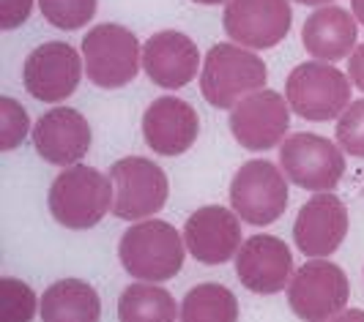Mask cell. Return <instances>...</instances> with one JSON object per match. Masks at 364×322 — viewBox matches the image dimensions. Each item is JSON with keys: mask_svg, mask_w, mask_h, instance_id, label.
Returning a JSON list of instances; mask_svg holds the SVG:
<instances>
[{"mask_svg": "<svg viewBox=\"0 0 364 322\" xmlns=\"http://www.w3.org/2000/svg\"><path fill=\"white\" fill-rule=\"evenodd\" d=\"M41 322H99L102 301L93 284L82 279H60L41 295Z\"/></svg>", "mask_w": 364, "mask_h": 322, "instance_id": "obj_20", "label": "cell"}, {"mask_svg": "<svg viewBox=\"0 0 364 322\" xmlns=\"http://www.w3.org/2000/svg\"><path fill=\"white\" fill-rule=\"evenodd\" d=\"M176 317H181L176 298L156 282L129 284L118 298L121 322H176Z\"/></svg>", "mask_w": 364, "mask_h": 322, "instance_id": "obj_21", "label": "cell"}, {"mask_svg": "<svg viewBox=\"0 0 364 322\" xmlns=\"http://www.w3.org/2000/svg\"><path fill=\"white\" fill-rule=\"evenodd\" d=\"M326 322H364V309H346L337 317H331Z\"/></svg>", "mask_w": 364, "mask_h": 322, "instance_id": "obj_29", "label": "cell"}, {"mask_svg": "<svg viewBox=\"0 0 364 322\" xmlns=\"http://www.w3.org/2000/svg\"><path fill=\"white\" fill-rule=\"evenodd\" d=\"M279 167L291 183L307 191H331L346 175L343 148L321 134H291L279 145Z\"/></svg>", "mask_w": 364, "mask_h": 322, "instance_id": "obj_8", "label": "cell"}, {"mask_svg": "<svg viewBox=\"0 0 364 322\" xmlns=\"http://www.w3.org/2000/svg\"><path fill=\"white\" fill-rule=\"evenodd\" d=\"M296 3H301V6H318L321 9V6H328L331 0H296Z\"/></svg>", "mask_w": 364, "mask_h": 322, "instance_id": "obj_31", "label": "cell"}, {"mask_svg": "<svg viewBox=\"0 0 364 322\" xmlns=\"http://www.w3.org/2000/svg\"><path fill=\"white\" fill-rule=\"evenodd\" d=\"M115 189L99 170L74 164L66 167L50 186V213L66 230H91L112 211Z\"/></svg>", "mask_w": 364, "mask_h": 322, "instance_id": "obj_2", "label": "cell"}, {"mask_svg": "<svg viewBox=\"0 0 364 322\" xmlns=\"http://www.w3.org/2000/svg\"><path fill=\"white\" fill-rule=\"evenodd\" d=\"M38 9L58 30H80L96 14V0H38Z\"/></svg>", "mask_w": 364, "mask_h": 322, "instance_id": "obj_24", "label": "cell"}, {"mask_svg": "<svg viewBox=\"0 0 364 322\" xmlns=\"http://www.w3.org/2000/svg\"><path fill=\"white\" fill-rule=\"evenodd\" d=\"M186 240L162 218H143L121 235L118 257L129 276L140 282H167L183 268Z\"/></svg>", "mask_w": 364, "mask_h": 322, "instance_id": "obj_1", "label": "cell"}, {"mask_svg": "<svg viewBox=\"0 0 364 322\" xmlns=\"http://www.w3.org/2000/svg\"><path fill=\"white\" fill-rule=\"evenodd\" d=\"M337 145L350 156L364 159V99L350 101L337 118Z\"/></svg>", "mask_w": 364, "mask_h": 322, "instance_id": "obj_26", "label": "cell"}, {"mask_svg": "<svg viewBox=\"0 0 364 322\" xmlns=\"http://www.w3.org/2000/svg\"><path fill=\"white\" fill-rule=\"evenodd\" d=\"M356 22L359 19L340 6H321L304 22L301 44L312 57L326 60V63L350 57V52L356 50V36H359Z\"/></svg>", "mask_w": 364, "mask_h": 322, "instance_id": "obj_19", "label": "cell"}, {"mask_svg": "<svg viewBox=\"0 0 364 322\" xmlns=\"http://www.w3.org/2000/svg\"><path fill=\"white\" fill-rule=\"evenodd\" d=\"M200 118L192 104L176 96L154 99L143 115V137L146 145L159 156H181L198 143Z\"/></svg>", "mask_w": 364, "mask_h": 322, "instance_id": "obj_17", "label": "cell"}, {"mask_svg": "<svg viewBox=\"0 0 364 322\" xmlns=\"http://www.w3.org/2000/svg\"><path fill=\"white\" fill-rule=\"evenodd\" d=\"M109 180L115 189L112 213L124 221L151 218L156 211H162L170 194V180L164 170L146 156H127L115 161L109 170Z\"/></svg>", "mask_w": 364, "mask_h": 322, "instance_id": "obj_9", "label": "cell"}, {"mask_svg": "<svg viewBox=\"0 0 364 322\" xmlns=\"http://www.w3.org/2000/svg\"><path fill=\"white\" fill-rule=\"evenodd\" d=\"M350 9H353V17L364 25V0H350Z\"/></svg>", "mask_w": 364, "mask_h": 322, "instance_id": "obj_30", "label": "cell"}, {"mask_svg": "<svg viewBox=\"0 0 364 322\" xmlns=\"http://www.w3.org/2000/svg\"><path fill=\"white\" fill-rule=\"evenodd\" d=\"M350 77L326 60L301 63L288 74L285 99L304 121H334L350 104Z\"/></svg>", "mask_w": 364, "mask_h": 322, "instance_id": "obj_4", "label": "cell"}, {"mask_svg": "<svg viewBox=\"0 0 364 322\" xmlns=\"http://www.w3.org/2000/svg\"><path fill=\"white\" fill-rule=\"evenodd\" d=\"M291 202L288 175L282 167L266 159L244 161L230 183V205L241 221L252 227H269L285 213Z\"/></svg>", "mask_w": 364, "mask_h": 322, "instance_id": "obj_6", "label": "cell"}, {"mask_svg": "<svg viewBox=\"0 0 364 322\" xmlns=\"http://www.w3.org/2000/svg\"><path fill=\"white\" fill-rule=\"evenodd\" d=\"M291 126V104L277 90H255L230 109V131L247 150H269L282 145Z\"/></svg>", "mask_w": 364, "mask_h": 322, "instance_id": "obj_11", "label": "cell"}, {"mask_svg": "<svg viewBox=\"0 0 364 322\" xmlns=\"http://www.w3.org/2000/svg\"><path fill=\"white\" fill-rule=\"evenodd\" d=\"M192 3H200V6H219V3H228V0H192Z\"/></svg>", "mask_w": 364, "mask_h": 322, "instance_id": "obj_32", "label": "cell"}, {"mask_svg": "<svg viewBox=\"0 0 364 322\" xmlns=\"http://www.w3.org/2000/svg\"><path fill=\"white\" fill-rule=\"evenodd\" d=\"M82 60L85 74L96 88H124L140 72L143 47L129 28L105 22L91 28L82 38Z\"/></svg>", "mask_w": 364, "mask_h": 322, "instance_id": "obj_5", "label": "cell"}, {"mask_svg": "<svg viewBox=\"0 0 364 322\" xmlns=\"http://www.w3.org/2000/svg\"><path fill=\"white\" fill-rule=\"evenodd\" d=\"M181 322H238L236 295L222 284L205 282L183 295Z\"/></svg>", "mask_w": 364, "mask_h": 322, "instance_id": "obj_22", "label": "cell"}, {"mask_svg": "<svg viewBox=\"0 0 364 322\" xmlns=\"http://www.w3.org/2000/svg\"><path fill=\"white\" fill-rule=\"evenodd\" d=\"M143 69L159 88L178 90L198 77L200 50L181 30H162L143 44Z\"/></svg>", "mask_w": 364, "mask_h": 322, "instance_id": "obj_18", "label": "cell"}, {"mask_svg": "<svg viewBox=\"0 0 364 322\" xmlns=\"http://www.w3.org/2000/svg\"><path fill=\"white\" fill-rule=\"evenodd\" d=\"M82 69H85V60L72 44L47 41L25 57L22 82L36 101L58 104V101H66L77 90L82 79Z\"/></svg>", "mask_w": 364, "mask_h": 322, "instance_id": "obj_10", "label": "cell"}, {"mask_svg": "<svg viewBox=\"0 0 364 322\" xmlns=\"http://www.w3.org/2000/svg\"><path fill=\"white\" fill-rule=\"evenodd\" d=\"M225 33L247 50H272L291 33L293 11L288 0H228Z\"/></svg>", "mask_w": 364, "mask_h": 322, "instance_id": "obj_12", "label": "cell"}, {"mask_svg": "<svg viewBox=\"0 0 364 322\" xmlns=\"http://www.w3.org/2000/svg\"><path fill=\"white\" fill-rule=\"evenodd\" d=\"M350 298L346 270L323 257H312L293 273L288 284V304L304 322H326L346 311Z\"/></svg>", "mask_w": 364, "mask_h": 322, "instance_id": "obj_7", "label": "cell"}, {"mask_svg": "<svg viewBox=\"0 0 364 322\" xmlns=\"http://www.w3.org/2000/svg\"><path fill=\"white\" fill-rule=\"evenodd\" d=\"M348 77H350L353 88H359L364 93V44H359L348 57Z\"/></svg>", "mask_w": 364, "mask_h": 322, "instance_id": "obj_28", "label": "cell"}, {"mask_svg": "<svg viewBox=\"0 0 364 322\" xmlns=\"http://www.w3.org/2000/svg\"><path fill=\"white\" fill-rule=\"evenodd\" d=\"M33 11V0H0V28L14 30L25 25Z\"/></svg>", "mask_w": 364, "mask_h": 322, "instance_id": "obj_27", "label": "cell"}, {"mask_svg": "<svg viewBox=\"0 0 364 322\" xmlns=\"http://www.w3.org/2000/svg\"><path fill=\"white\" fill-rule=\"evenodd\" d=\"M38 306L41 301L31 284L11 276L0 279V322H31Z\"/></svg>", "mask_w": 364, "mask_h": 322, "instance_id": "obj_23", "label": "cell"}, {"mask_svg": "<svg viewBox=\"0 0 364 322\" xmlns=\"http://www.w3.org/2000/svg\"><path fill=\"white\" fill-rule=\"evenodd\" d=\"M28 131H31L28 109L11 96H3L0 99V150H14Z\"/></svg>", "mask_w": 364, "mask_h": 322, "instance_id": "obj_25", "label": "cell"}, {"mask_svg": "<svg viewBox=\"0 0 364 322\" xmlns=\"http://www.w3.org/2000/svg\"><path fill=\"white\" fill-rule=\"evenodd\" d=\"M293 254L274 235H252L236 254V276L250 292L277 295L293 279Z\"/></svg>", "mask_w": 364, "mask_h": 322, "instance_id": "obj_14", "label": "cell"}, {"mask_svg": "<svg viewBox=\"0 0 364 322\" xmlns=\"http://www.w3.org/2000/svg\"><path fill=\"white\" fill-rule=\"evenodd\" d=\"M348 235V208L346 202L331 194L318 191L301 205L293 224V240L307 257H328L343 246Z\"/></svg>", "mask_w": 364, "mask_h": 322, "instance_id": "obj_15", "label": "cell"}, {"mask_svg": "<svg viewBox=\"0 0 364 322\" xmlns=\"http://www.w3.org/2000/svg\"><path fill=\"white\" fill-rule=\"evenodd\" d=\"M183 240L189 254L203 265H222L236 260L241 249V216L222 205L198 208L183 224Z\"/></svg>", "mask_w": 364, "mask_h": 322, "instance_id": "obj_13", "label": "cell"}, {"mask_svg": "<svg viewBox=\"0 0 364 322\" xmlns=\"http://www.w3.org/2000/svg\"><path fill=\"white\" fill-rule=\"evenodd\" d=\"M91 123L72 107H53L33 126L36 153L55 167H74L91 150Z\"/></svg>", "mask_w": 364, "mask_h": 322, "instance_id": "obj_16", "label": "cell"}, {"mask_svg": "<svg viewBox=\"0 0 364 322\" xmlns=\"http://www.w3.org/2000/svg\"><path fill=\"white\" fill-rule=\"evenodd\" d=\"M269 69L255 50L241 44H217L203 60L200 90L205 101L217 109H233L250 93L266 88Z\"/></svg>", "mask_w": 364, "mask_h": 322, "instance_id": "obj_3", "label": "cell"}]
</instances>
